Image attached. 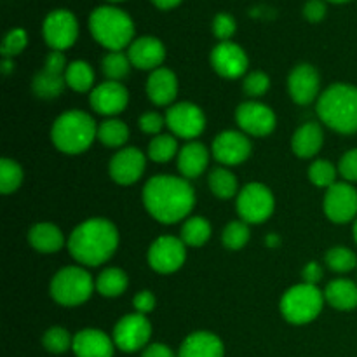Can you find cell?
<instances>
[{
  "instance_id": "6da1fadb",
  "label": "cell",
  "mask_w": 357,
  "mask_h": 357,
  "mask_svg": "<svg viewBox=\"0 0 357 357\" xmlns=\"http://www.w3.org/2000/svg\"><path fill=\"white\" fill-rule=\"evenodd\" d=\"M143 204L157 222L176 223L192 211L195 194L183 178L159 174L146 181L143 188Z\"/></svg>"
},
{
  "instance_id": "7a4b0ae2",
  "label": "cell",
  "mask_w": 357,
  "mask_h": 357,
  "mask_svg": "<svg viewBox=\"0 0 357 357\" xmlns=\"http://www.w3.org/2000/svg\"><path fill=\"white\" fill-rule=\"evenodd\" d=\"M119 244L117 229L105 218H91L72 232L68 251L79 264L96 267L115 253Z\"/></svg>"
},
{
  "instance_id": "3957f363",
  "label": "cell",
  "mask_w": 357,
  "mask_h": 357,
  "mask_svg": "<svg viewBox=\"0 0 357 357\" xmlns=\"http://www.w3.org/2000/svg\"><path fill=\"white\" fill-rule=\"evenodd\" d=\"M317 115L328 128L352 135L357 131V87L335 84L317 100Z\"/></svg>"
},
{
  "instance_id": "277c9868",
  "label": "cell",
  "mask_w": 357,
  "mask_h": 357,
  "mask_svg": "<svg viewBox=\"0 0 357 357\" xmlns=\"http://www.w3.org/2000/svg\"><path fill=\"white\" fill-rule=\"evenodd\" d=\"M96 136V122L91 115L80 110H70L59 115L51 129V138L56 149L70 155L86 152L93 145Z\"/></svg>"
},
{
  "instance_id": "5b68a950",
  "label": "cell",
  "mask_w": 357,
  "mask_h": 357,
  "mask_svg": "<svg viewBox=\"0 0 357 357\" xmlns=\"http://www.w3.org/2000/svg\"><path fill=\"white\" fill-rule=\"evenodd\" d=\"M93 37L110 51H122L135 37V24L124 10L112 6L98 7L89 17Z\"/></svg>"
},
{
  "instance_id": "8992f818",
  "label": "cell",
  "mask_w": 357,
  "mask_h": 357,
  "mask_svg": "<svg viewBox=\"0 0 357 357\" xmlns=\"http://www.w3.org/2000/svg\"><path fill=\"white\" fill-rule=\"evenodd\" d=\"M324 305V293L314 284L293 286L281 300V312L291 324H307L316 319Z\"/></svg>"
},
{
  "instance_id": "52a82bcc",
  "label": "cell",
  "mask_w": 357,
  "mask_h": 357,
  "mask_svg": "<svg viewBox=\"0 0 357 357\" xmlns=\"http://www.w3.org/2000/svg\"><path fill=\"white\" fill-rule=\"evenodd\" d=\"M96 282L82 267H66L51 281V296L65 307H77L89 300Z\"/></svg>"
},
{
  "instance_id": "ba28073f",
  "label": "cell",
  "mask_w": 357,
  "mask_h": 357,
  "mask_svg": "<svg viewBox=\"0 0 357 357\" xmlns=\"http://www.w3.org/2000/svg\"><path fill=\"white\" fill-rule=\"evenodd\" d=\"M152 337V324L143 314L124 316L114 330V344L122 352H138L149 345Z\"/></svg>"
},
{
  "instance_id": "9c48e42d",
  "label": "cell",
  "mask_w": 357,
  "mask_h": 357,
  "mask_svg": "<svg viewBox=\"0 0 357 357\" xmlns=\"http://www.w3.org/2000/svg\"><path fill=\"white\" fill-rule=\"evenodd\" d=\"M274 211V195L265 185L250 183L237 197V213L246 223H261Z\"/></svg>"
},
{
  "instance_id": "30bf717a",
  "label": "cell",
  "mask_w": 357,
  "mask_h": 357,
  "mask_svg": "<svg viewBox=\"0 0 357 357\" xmlns=\"http://www.w3.org/2000/svg\"><path fill=\"white\" fill-rule=\"evenodd\" d=\"M44 38L49 47L54 51H65L72 47L79 35V24H77L75 16L70 10L58 9L52 10L44 21Z\"/></svg>"
},
{
  "instance_id": "8fae6325",
  "label": "cell",
  "mask_w": 357,
  "mask_h": 357,
  "mask_svg": "<svg viewBox=\"0 0 357 357\" xmlns=\"http://www.w3.org/2000/svg\"><path fill=\"white\" fill-rule=\"evenodd\" d=\"M185 258H187L185 243L173 236L159 237L149 250L150 267L159 274L176 272L185 264Z\"/></svg>"
},
{
  "instance_id": "7c38bea8",
  "label": "cell",
  "mask_w": 357,
  "mask_h": 357,
  "mask_svg": "<svg viewBox=\"0 0 357 357\" xmlns=\"http://www.w3.org/2000/svg\"><path fill=\"white\" fill-rule=\"evenodd\" d=\"M324 213L335 223H347L357 216V190L347 181L328 188L324 197Z\"/></svg>"
},
{
  "instance_id": "4fadbf2b",
  "label": "cell",
  "mask_w": 357,
  "mask_h": 357,
  "mask_svg": "<svg viewBox=\"0 0 357 357\" xmlns=\"http://www.w3.org/2000/svg\"><path fill=\"white\" fill-rule=\"evenodd\" d=\"M166 124L178 138L194 139L204 131L206 117L197 105L178 103L167 110Z\"/></svg>"
},
{
  "instance_id": "5bb4252c",
  "label": "cell",
  "mask_w": 357,
  "mask_h": 357,
  "mask_svg": "<svg viewBox=\"0 0 357 357\" xmlns=\"http://www.w3.org/2000/svg\"><path fill=\"white\" fill-rule=\"evenodd\" d=\"M236 121L251 136H267L275 128V114L264 103L246 101L236 110Z\"/></svg>"
},
{
  "instance_id": "9a60e30c",
  "label": "cell",
  "mask_w": 357,
  "mask_h": 357,
  "mask_svg": "<svg viewBox=\"0 0 357 357\" xmlns=\"http://www.w3.org/2000/svg\"><path fill=\"white\" fill-rule=\"evenodd\" d=\"M213 155L220 164L237 166L251 155V142L243 132H220L213 142Z\"/></svg>"
},
{
  "instance_id": "2e32d148",
  "label": "cell",
  "mask_w": 357,
  "mask_h": 357,
  "mask_svg": "<svg viewBox=\"0 0 357 357\" xmlns=\"http://www.w3.org/2000/svg\"><path fill=\"white\" fill-rule=\"evenodd\" d=\"M211 65L225 79H237L248 70V56L234 42H220L211 52Z\"/></svg>"
},
{
  "instance_id": "e0dca14e",
  "label": "cell",
  "mask_w": 357,
  "mask_h": 357,
  "mask_svg": "<svg viewBox=\"0 0 357 357\" xmlns=\"http://www.w3.org/2000/svg\"><path fill=\"white\" fill-rule=\"evenodd\" d=\"M110 176L119 185H132L145 171V155L138 149H122L110 160Z\"/></svg>"
},
{
  "instance_id": "ac0fdd59",
  "label": "cell",
  "mask_w": 357,
  "mask_h": 357,
  "mask_svg": "<svg viewBox=\"0 0 357 357\" xmlns=\"http://www.w3.org/2000/svg\"><path fill=\"white\" fill-rule=\"evenodd\" d=\"M91 107L101 115H117L128 107L129 93L121 82L107 80L91 93Z\"/></svg>"
},
{
  "instance_id": "d6986e66",
  "label": "cell",
  "mask_w": 357,
  "mask_h": 357,
  "mask_svg": "<svg viewBox=\"0 0 357 357\" xmlns=\"http://www.w3.org/2000/svg\"><path fill=\"white\" fill-rule=\"evenodd\" d=\"M321 79L312 65H298L293 68L288 79L289 96L298 105H309L319 94Z\"/></svg>"
},
{
  "instance_id": "ffe728a7",
  "label": "cell",
  "mask_w": 357,
  "mask_h": 357,
  "mask_svg": "<svg viewBox=\"0 0 357 357\" xmlns=\"http://www.w3.org/2000/svg\"><path fill=\"white\" fill-rule=\"evenodd\" d=\"M72 351L77 357H114L115 344L105 331L89 328L75 333Z\"/></svg>"
},
{
  "instance_id": "44dd1931",
  "label": "cell",
  "mask_w": 357,
  "mask_h": 357,
  "mask_svg": "<svg viewBox=\"0 0 357 357\" xmlns=\"http://www.w3.org/2000/svg\"><path fill=\"white\" fill-rule=\"evenodd\" d=\"M129 61L139 70H157L166 58L162 42L155 37H139L129 45Z\"/></svg>"
},
{
  "instance_id": "7402d4cb",
  "label": "cell",
  "mask_w": 357,
  "mask_h": 357,
  "mask_svg": "<svg viewBox=\"0 0 357 357\" xmlns=\"http://www.w3.org/2000/svg\"><path fill=\"white\" fill-rule=\"evenodd\" d=\"M223 342L209 331H195L188 335L181 344L178 357H223Z\"/></svg>"
},
{
  "instance_id": "603a6c76",
  "label": "cell",
  "mask_w": 357,
  "mask_h": 357,
  "mask_svg": "<svg viewBox=\"0 0 357 357\" xmlns=\"http://www.w3.org/2000/svg\"><path fill=\"white\" fill-rule=\"evenodd\" d=\"M146 94H149L150 101L159 107L169 105L178 94L176 75L169 68L153 70L146 82Z\"/></svg>"
},
{
  "instance_id": "cb8c5ba5",
  "label": "cell",
  "mask_w": 357,
  "mask_h": 357,
  "mask_svg": "<svg viewBox=\"0 0 357 357\" xmlns=\"http://www.w3.org/2000/svg\"><path fill=\"white\" fill-rule=\"evenodd\" d=\"M209 153L202 143L190 142L178 152V169L185 178H197L208 167Z\"/></svg>"
},
{
  "instance_id": "d4e9b609",
  "label": "cell",
  "mask_w": 357,
  "mask_h": 357,
  "mask_svg": "<svg viewBox=\"0 0 357 357\" xmlns=\"http://www.w3.org/2000/svg\"><path fill=\"white\" fill-rule=\"evenodd\" d=\"M323 129L316 122H307L303 124L298 131L295 132L291 139L293 152L302 159H309L314 157L323 146Z\"/></svg>"
},
{
  "instance_id": "484cf974",
  "label": "cell",
  "mask_w": 357,
  "mask_h": 357,
  "mask_svg": "<svg viewBox=\"0 0 357 357\" xmlns=\"http://www.w3.org/2000/svg\"><path fill=\"white\" fill-rule=\"evenodd\" d=\"M28 241L38 253H56L65 244V236L56 225L42 222L31 227L30 234H28Z\"/></svg>"
},
{
  "instance_id": "4316f807",
  "label": "cell",
  "mask_w": 357,
  "mask_h": 357,
  "mask_svg": "<svg viewBox=\"0 0 357 357\" xmlns=\"http://www.w3.org/2000/svg\"><path fill=\"white\" fill-rule=\"evenodd\" d=\"M324 300L333 309L352 310L357 307V286L349 279L331 281L324 289Z\"/></svg>"
},
{
  "instance_id": "83f0119b",
  "label": "cell",
  "mask_w": 357,
  "mask_h": 357,
  "mask_svg": "<svg viewBox=\"0 0 357 357\" xmlns=\"http://www.w3.org/2000/svg\"><path fill=\"white\" fill-rule=\"evenodd\" d=\"M126 288H128V275L121 268H107L96 279L98 293L107 296V298H114V296L122 295L126 291Z\"/></svg>"
},
{
  "instance_id": "f1b7e54d",
  "label": "cell",
  "mask_w": 357,
  "mask_h": 357,
  "mask_svg": "<svg viewBox=\"0 0 357 357\" xmlns=\"http://www.w3.org/2000/svg\"><path fill=\"white\" fill-rule=\"evenodd\" d=\"M209 237H211V225L202 216L188 218L181 227V241L185 243V246L199 248L208 243Z\"/></svg>"
},
{
  "instance_id": "f546056e",
  "label": "cell",
  "mask_w": 357,
  "mask_h": 357,
  "mask_svg": "<svg viewBox=\"0 0 357 357\" xmlns=\"http://www.w3.org/2000/svg\"><path fill=\"white\" fill-rule=\"evenodd\" d=\"M66 86L65 75H58V73H51L47 70H42L35 75L33 79V93L38 98L44 100H51V98H58L63 93Z\"/></svg>"
},
{
  "instance_id": "4dcf8cb0",
  "label": "cell",
  "mask_w": 357,
  "mask_h": 357,
  "mask_svg": "<svg viewBox=\"0 0 357 357\" xmlns=\"http://www.w3.org/2000/svg\"><path fill=\"white\" fill-rule=\"evenodd\" d=\"M66 86L72 87L77 93H86L94 84V72L89 63L73 61L70 63L65 72Z\"/></svg>"
},
{
  "instance_id": "1f68e13d",
  "label": "cell",
  "mask_w": 357,
  "mask_h": 357,
  "mask_svg": "<svg viewBox=\"0 0 357 357\" xmlns=\"http://www.w3.org/2000/svg\"><path fill=\"white\" fill-rule=\"evenodd\" d=\"M129 138L128 126L117 119L103 121L98 128V139L107 146H122Z\"/></svg>"
},
{
  "instance_id": "d6a6232c",
  "label": "cell",
  "mask_w": 357,
  "mask_h": 357,
  "mask_svg": "<svg viewBox=\"0 0 357 357\" xmlns=\"http://www.w3.org/2000/svg\"><path fill=\"white\" fill-rule=\"evenodd\" d=\"M209 188L220 199H230L237 194V180L225 167H216L209 174Z\"/></svg>"
},
{
  "instance_id": "836d02e7",
  "label": "cell",
  "mask_w": 357,
  "mask_h": 357,
  "mask_svg": "<svg viewBox=\"0 0 357 357\" xmlns=\"http://www.w3.org/2000/svg\"><path fill=\"white\" fill-rule=\"evenodd\" d=\"M129 70H131V61H129V56L122 51H110L103 58V73L108 77V80L119 82L129 75Z\"/></svg>"
},
{
  "instance_id": "e575fe53",
  "label": "cell",
  "mask_w": 357,
  "mask_h": 357,
  "mask_svg": "<svg viewBox=\"0 0 357 357\" xmlns=\"http://www.w3.org/2000/svg\"><path fill=\"white\" fill-rule=\"evenodd\" d=\"M178 153V142L171 135H157L149 145V157L153 162H167Z\"/></svg>"
},
{
  "instance_id": "d590c367",
  "label": "cell",
  "mask_w": 357,
  "mask_h": 357,
  "mask_svg": "<svg viewBox=\"0 0 357 357\" xmlns=\"http://www.w3.org/2000/svg\"><path fill=\"white\" fill-rule=\"evenodd\" d=\"M42 345L51 354H65L68 349H72L73 337H70V333L65 328H49L44 333V337H42Z\"/></svg>"
},
{
  "instance_id": "8d00e7d4",
  "label": "cell",
  "mask_w": 357,
  "mask_h": 357,
  "mask_svg": "<svg viewBox=\"0 0 357 357\" xmlns=\"http://www.w3.org/2000/svg\"><path fill=\"white\" fill-rule=\"evenodd\" d=\"M23 181V171L20 164L10 159L0 160V190L2 194H10L16 190Z\"/></svg>"
},
{
  "instance_id": "74e56055",
  "label": "cell",
  "mask_w": 357,
  "mask_h": 357,
  "mask_svg": "<svg viewBox=\"0 0 357 357\" xmlns=\"http://www.w3.org/2000/svg\"><path fill=\"white\" fill-rule=\"evenodd\" d=\"M250 241V229L246 222H230L222 234V243L229 250H243Z\"/></svg>"
},
{
  "instance_id": "f35d334b",
  "label": "cell",
  "mask_w": 357,
  "mask_h": 357,
  "mask_svg": "<svg viewBox=\"0 0 357 357\" xmlns=\"http://www.w3.org/2000/svg\"><path fill=\"white\" fill-rule=\"evenodd\" d=\"M326 264L331 271L335 272H349L352 268H356L357 265V257L356 253H352L349 248L337 246L331 248L326 255Z\"/></svg>"
},
{
  "instance_id": "ab89813d",
  "label": "cell",
  "mask_w": 357,
  "mask_h": 357,
  "mask_svg": "<svg viewBox=\"0 0 357 357\" xmlns=\"http://www.w3.org/2000/svg\"><path fill=\"white\" fill-rule=\"evenodd\" d=\"M309 178L314 185L317 187L330 188L331 185L337 183V169L330 160H316L312 166L309 167Z\"/></svg>"
},
{
  "instance_id": "60d3db41",
  "label": "cell",
  "mask_w": 357,
  "mask_h": 357,
  "mask_svg": "<svg viewBox=\"0 0 357 357\" xmlns=\"http://www.w3.org/2000/svg\"><path fill=\"white\" fill-rule=\"evenodd\" d=\"M26 31L21 30V28L10 30L2 42V56L3 58H14V56L20 54L26 47Z\"/></svg>"
},
{
  "instance_id": "b9f144b4",
  "label": "cell",
  "mask_w": 357,
  "mask_h": 357,
  "mask_svg": "<svg viewBox=\"0 0 357 357\" xmlns=\"http://www.w3.org/2000/svg\"><path fill=\"white\" fill-rule=\"evenodd\" d=\"M271 87V79L264 72H253L244 80V93L248 96H261Z\"/></svg>"
},
{
  "instance_id": "7bdbcfd3",
  "label": "cell",
  "mask_w": 357,
  "mask_h": 357,
  "mask_svg": "<svg viewBox=\"0 0 357 357\" xmlns=\"http://www.w3.org/2000/svg\"><path fill=\"white\" fill-rule=\"evenodd\" d=\"M213 31H215V35L222 42H229V38L236 31V21H234V17L230 14H218L215 17V21H213Z\"/></svg>"
},
{
  "instance_id": "ee69618b",
  "label": "cell",
  "mask_w": 357,
  "mask_h": 357,
  "mask_svg": "<svg viewBox=\"0 0 357 357\" xmlns=\"http://www.w3.org/2000/svg\"><path fill=\"white\" fill-rule=\"evenodd\" d=\"M340 174L347 183H356L357 181V149L349 150L344 157H342L340 164H338Z\"/></svg>"
},
{
  "instance_id": "f6af8a7d",
  "label": "cell",
  "mask_w": 357,
  "mask_h": 357,
  "mask_svg": "<svg viewBox=\"0 0 357 357\" xmlns=\"http://www.w3.org/2000/svg\"><path fill=\"white\" fill-rule=\"evenodd\" d=\"M164 124H166V119L160 117L157 112H146L139 117V128L146 135H159Z\"/></svg>"
},
{
  "instance_id": "bcb514c9",
  "label": "cell",
  "mask_w": 357,
  "mask_h": 357,
  "mask_svg": "<svg viewBox=\"0 0 357 357\" xmlns=\"http://www.w3.org/2000/svg\"><path fill=\"white\" fill-rule=\"evenodd\" d=\"M132 305H135L136 312L145 316V314L152 312V310L155 309V296L145 289V291L138 293V295L135 296V300H132Z\"/></svg>"
},
{
  "instance_id": "7dc6e473",
  "label": "cell",
  "mask_w": 357,
  "mask_h": 357,
  "mask_svg": "<svg viewBox=\"0 0 357 357\" xmlns=\"http://www.w3.org/2000/svg\"><path fill=\"white\" fill-rule=\"evenodd\" d=\"M66 59L65 56L61 54V51H52L51 54L47 56V59H45V68L47 72L51 73H58V75H65L66 72Z\"/></svg>"
},
{
  "instance_id": "c3c4849f",
  "label": "cell",
  "mask_w": 357,
  "mask_h": 357,
  "mask_svg": "<svg viewBox=\"0 0 357 357\" xmlns=\"http://www.w3.org/2000/svg\"><path fill=\"white\" fill-rule=\"evenodd\" d=\"M303 14H305V17L309 21L317 23V21H321L326 16V6H324V2H321V0H310V2H307L305 7H303Z\"/></svg>"
},
{
  "instance_id": "681fc988",
  "label": "cell",
  "mask_w": 357,
  "mask_h": 357,
  "mask_svg": "<svg viewBox=\"0 0 357 357\" xmlns=\"http://www.w3.org/2000/svg\"><path fill=\"white\" fill-rule=\"evenodd\" d=\"M142 357H178V354L164 344H149L143 349Z\"/></svg>"
},
{
  "instance_id": "f907efd6",
  "label": "cell",
  "mask_w": 357,
  "mask_h": 357,
  "mask_svg": "<svg viewBox=\"0 0 357 357\" xmlns=\"http://www.w3.org/2000/svg\"><path fill=\"white\" fill-rule=\"evenodd\" d=\"M323 278V268L317 261H310L305 268H303V279H305L307 284H314L316 286L317 282L321 281Z\"/></svg>"
},
{
  "instance_id": "816d5d0a",
  "label": "cell",
  "mask_w": 357,
  "mask_h": 357,
  "mask_svg": "<svg viewBox=\"0 0 357 357\" xmlns=\"http://www.w3.org/2000/svg\"><path fill=\"white\" fill-rule=\"evenodd\" d=\"M152 2L155 3L159 9H173V7H176L181 0H152Z\"/></svg>"
},
{
  "instance_id": "f5cc1de1",
  "label": "cell",
  "mask_w": 357,
  "mask_h": 357,
  "mask_svg": "<svg viewBox=\"0 0 357 357\" xmlns=\"http://www.w3.org/2000/svg\"><path fill=\"white\" fill-rule=\"evenodd\" d=\"M13 68H14V63L10 61V58H3V61H2V72L7 75V73L13 72Z\"/></svg>"
},
{
  "instance_id": "db71d44e",
  "label": "cell",
  "mask_w": 357,
  "mask_h": 357,
  "mask_svg": "<svg viewBox=\"0 0 357 357\" xmlns=\"http://www.w3.org/2000/svg\"><path fill=\"white\" fill-rule=\"evenodd\" d=\"M267 243H268V246H274V244H279V239H278V237L274 236V234H272V236L268 237Z\"/></svg>"
},
{
  "instance_id": "11a10c76",
  "label": "cell",
  "mask_w": 357,
  "mask_h": 357,
  "mask_svg": "<svg viewBox=\"0 0 357 357\" xmlns=\"http://www.w3.org/2000/svg\"><path fill=\"white\" fill-rule=\"evenodd\" d=\"M328 2H333V3H344V2H349V0H328Z\"/></svg>"
},
{
  "instance_id": "9f6ffc18",
  "label": "cell",
  "mask_w": 357,
  "mask_h": 357,
  "mask_svg": "<svg viewBox=\"0 0 357 357\" xmlns=\"http://www.w3.org/2000/svg\"><path fill=\"white\" fill-rule=\"evenodd\" d=\"M354 239H356V243H357V218H356V222H354Z\"/></svg>"
},
{
  "instance_id": "6f0895ef",
  "label": "cell",
  "mask_w": 357,
  "mask_h": 357,
  "mask_svg": "<svg viewBox=\"0 0 357 357\" xmlns=\"http://www.w3.org/2000/svg\"><path fill=\"white\" fill-rule=\"evenodd\" d=\"M112 2H121V0H112Z\"/></svg>"
}]
</instances>
